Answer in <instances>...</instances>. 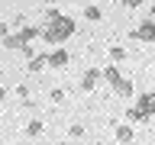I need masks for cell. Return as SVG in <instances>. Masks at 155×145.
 <instances>
[{"instance_id": "cell-1", "label": "cell", "mask_w": 155, "mask_h": 145, "mask_svg": "<svg viewBox=\"0 0 155 145\" xmlns=\"http://www.w3.org/2000/svg\"><path fill=\"white\" fill-rule=\"evenodd\" d=\"M71 36H74V19L65 16V13H58L55 7H48L45 10V26H42V36L39 39L55 48V45H65Z\"/></svg>"}, {"instance_id": "cell-2", "label": "cell", "mask_w": 155, "mask_h": 145, "mask_svg": "<svg viewBox=\"0 0 155 145\" xmlns=\"http://www.w3.org/2000/svg\"><path fill=\"white\" fill-rule=\"evenodd\" d=\"M39 36H42V29H36V26H23V29H16V32H7L0 42H3V48H10V52H23V48H26L32 39H39Z\"/></svg>"}, {"instance_id": "cell-3", "label": "cell", "mask_w": 155, "mask_h": 145, "mask_svg": "<svg viewBox=\"0 0 155 145\" xmlns=\"http://www.w3.org/2000/svg\"><path fill=\"white\" fill-rule=\"evenodd\" d=\"M129 36H133L136 42H155V19H152V16L142 19V23H139V26H136Z\"/></svg>"}, {"instance_id": "cell-4", "label": "cell", "mask_w": 155, "mask_h": 145, "mask_svg": "<svg viewBox=\"0 0 155 145\" xmlns=\"http://www.w3.org/2000/svg\"><path fill=\"white\" fill-rule=\"evenodd\" d=\"M100 81H104L100 68H87L84 77H81V90H84V94H91V90H97V87H100Z\"/></svg>"}, {"instance_id": "cell-5", "label": "cell", "mask_w": 155, "mask_h": 145, "mask_svg": "<svg viewBox=\"0 0 155 145\" xmlns=\"http://www.w3.org/2000/svg\"><path fill=\"white\" fill-rule=\"evenodd\" d=\"M110 87H113V94H116V97H123V100H129V97L136 94L133 81H129V77H123V74L116 77V81H113V84H110Z\"/></svg>"}, {"instance_id": "cell-6", "label": "cell", "mask_w": 155, "mask_h": 145, "mask_svg": "<svg viewBox=\"0 0 155 145\" xmlns=\"http://www.w3.org/2000/svg\"><path fill=\"white\" fill-rule=\"evenodd\" d=\"M45 61H48V68H65L68 61H71V55H68L61 45H55V48H52V52L45 55Z\"/></svg>"}, {"instance_id": "cell-7", "label": "cell", "mask_w": 155, "mask_h": 145, "mask_svg": "<svg viewBox=\"0 0 155 145\" xmlns=\"http://www.w3.org/2000/svg\"><path fill=\"white\" fill-rule=\"evenodd\" d=\"M136 106H139V110H142V113L152 119V116H155V90H145V94H139V97H136Z\"/></svg>"}, {"instance_id": "cell-8", "label": "cell", "mask_w": 155, "mask_h": 145, "mask_svg": "<svg viewBox=\"0 0 155 145\" xmlns=\"http://www.w3.org/2000/svg\"><path fill=\"white\" fill-rule=\"evenodd\" d=\"M113 135H116V142H120V145H129V142H133V123H116L113 126Z\"/></svg>"}, {"instance_id": "cell-9", "label": "cell", "mask_w": 155, "mask_h": 145, "mask_svg": "<svg viewBox=\"0 0 155 145\" xmlns=\"http://www.w3.org/2000/svg\"><path fill=\"white\" fill-rule=\"evenodd\" d=\"M26 68H29V74H39V71H45V68H48V61H45V55H32L26 61Z\"/></svg>"}, {"instance_id": "cell-10", "label": "cell", "mask_w": 155, "mask_h": 145, "mask_svg": "<svg viewBox=\"0 0 155 145\" xmlns=\"http://www.w3.org/2000/svg\"><path fill=\"white\" fill-rule=\"evenodd\" d=\"M126 123H149V116L142 113V110H139V106H129V110H126Z\"/></svg>"}, {"instance_id": "cell-11", "label": "cell", "mask_w": 155, "mask_h": 145, "mask_svg": "<svg viewBox=\"0 0 155 145\" xmlns=\"http://www.w3.org/2000/svg\"><path fill=\"white\" fill-rule=\"evenodd\" d=\"M100 74H104V81H107V84H113L116 77H120V68L110 61V65H104V68H100Z\"/></svg>"}, {"instance_id": "cell-12", "label": "cell", "mask_w": 155, "mask_h": 145, "mask_svg": "<svg viewBox=\"0 0 155 145\" xmlns=\"http://www.w3.org/2000/svg\"><path fill=\"white\" fill-rule=\"evenodd\" d=\"M84 19H91V23H100V19H104V10L97 7V3H91V7H84Z\"/></svg>"}, {"instance_id": "cell-13", "label": "cell", "mask_w": 155, "mask_h": 145, "mask_svg": "<svg viewBox=\"0 0 155 145\" xmlns=\"http://www.w3.org/2000/svg\"><path fill=\"white\" fill-rule=\"evenodd\" d=\"M110 61H113V65H123V61H126V48L123 45H113V48H110Z\"/></svg>"}, {"instance_id": "cell-14", "label": "cell", "mask_w": 155, "mask_h": 145, "mask_svg": "<svg viewBox=\"0 0 155 145\" xmlns=\"http://www.w3.org/2000/svg\"><path fill=\"white\" fill-rule=\"evenodd\" d=\"M42 129H45V126H42V119H32V123H26V135H29V139L42 135Z\"/></svg>"}, {"instance_id": "cell-15", "label": "cell", "mask_w": 155, "mask_h": 145, "mask_svg": "<svg viewBox=\"0 0 155 145\" xmlns=\"http://www.w3.org/2000/svg\"><path fill=\"white\" fill-rule=\"evenodd\" d=\"M65 87H52V103H65Z\"/></svg>"}, {"instance_id": "cell-16", "label": "cell", "mask_w": 155, "mask_h": 145, "mask_svg": "<svg viewBox=\"0 0 155 145\" xmlns=\"http://www.w3.org/2000/svg\"><path fill=\"white\" fill-rule=\"evenodd\" d=\"M10 26H13V29H23V26H26V16H23V13H19V16H13V23H10Z\"/></svg>"}, {"instance_id": "cell-17", "label": "cell", "mask_w": 155, "mask_h": 145, "mask_svg": "<svg viewBox=\"0 0 155 145\" xmlns=\"http://www.w3.org/2000/svg\"><path fill=\"white\" fill-rule=\"evenodd\" d=\"M68 135H74V139H78V135H84V126H81V123L71 126V129H68Z\"/></svg>"}, {"instance_id": "cell-18", "label": "cell", "mask_w": 155, "mask_h": 145, "mask_svg": "<svg viewBox=\"0 0 155 145\" xmlns=\"http://www.w3.org/2000/svg\"><path fill=\"white\" fill-rule=\"evenodd\" d=\"M123 7H129V10H139V7H142V0H123Z\"/></svg>"}, {"instance_id": "cell-19", "label": "cell", "mask_w": 155, "mask_h": 145, "mask_svg": "<svg viewBox=\"0 0 155 145\" xmlns=\"http://www.w3.org/2000/svg\"><path fill=\"white\" fill-rule=\"evenodd\" d=\"M7 32H10V26H7V23H0V39L7 36Z\"/></svg>"}, {"instance_id": "cell-20", "label": "cell", "mask_w": 155, "mask_h": 145, "mask_svg": "<svg viewBox=\"0 0 155 145\" xmlns=\"http://www.w3.org/2000/svg\"><path fill=\"white\" fill-rule=\"evenodd\" d=\"M3 100H7V87H0V103H3Z\"/></svg>"}, {"instance_id": "cell-21", "label": "cell", "mask_w": 155, "mask_h": 145, "mask_svg": "<svg viewBox=\"0 0 155 145\" xmlns=\"http://www.w3.org/2000/svg\"><path fill=\"white\" fill-rule=\"evenodd\" d=\"M42 3H45V7H55V0H42Z\"/></svg>"}]
</instances>
